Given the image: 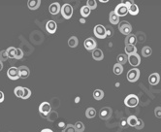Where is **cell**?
Wrapping results in <instances>:
<instances>
[{
	"label": "cell",
	"instance_id": "30bf717a",
	"mask_svg": "<svg viewBox=\"0 0 161 132\" xmlns=\"http://www.w3.org/2000/svg\"><path fill=\"white\" fill-rule=\"evenodd\" d=\"M7 76L10 80L16 81L18 79H19V73H18V68L17 67H11L9 68L7 71Z\"/></svg>",
	"mask_w": 161,
	"mask_h": 132
},
{
	"label": "cell",
	"instance_id": "7402d4cb",
	"mask_svg": "<svg viewBox=\"0 0 161 132\" xmlns=\"http://www.w3.org/2000/svg\"><path fill=\"white\" fill-rule=\"evenodd\" d=\"M138 120H139V119L136 116H130V117H128V119L126 121H127L128 125L132 126V127H135L138 124Z\"/></svg>",
	"mask_w": 161,
	"mask_h": 132
},
{
	"label": "cell",
	"instance_id": "3957f363",
	"mask_svg": "<svg viewBox=\"0 0 161 132\" xmlns=\"http://www.w3.org/2000/svg\"><path fill=\"white\" fill-rule=\"evenodd\" d=\"M51 112H52V106L49 102H43L39 106V113L44 118H47Z\"/></svg>",
	"mask_w": 161,
	"mask_h": 132
},
{
	"label": "cell",
	"instance_id": "1f68e13d",
	"mask_svg": "<svg viewBox=\"0 0 161 132\" xmlns=\"http://www.w3.org/2000/svg\"><path fill=\"white\" fill-rule=\"evenodd\" d=\"M86 6L89 7L90 9V11H91V10H94V9L97 8V2L95 1V0H87Z\"/></svg>",
	"mask_w": 161,
	"mask_h": 132
},
{
	"label": "cell",
	"instance_id": "836d02e7",
	"mask_svg": "<svg viewBox=\"0 0 161 132\" xmlns=\"http://www.w3.org/2000/svg\"><path fill=\"white\" fill-rule=\"evenodd\" d=\"M31 96V90L27 87H23V95L22 99H28Z\"/></svg>",
	"mask_w": 161,
	"mask_h": 132
},
{
	"label": "cell",
	"instance_id": "ac0fdd59",
	"mask_svg": "<svg viewBox=\"0 0 161 132\" xmlns=\"http://www.w3.org/2000/svg\"><path fill=\"white\" fill-rule=\"evenodd\" d=\"M125 45H132L135 46L136 43H137V37L134 34H129V35L126 36L125 38Z\"/></svg>",
	"mask_w": 161,
	"mask_h": 132
},
{
	"label": "cell",
	"instance_id": "8992f818",
	"mask_svg": "<svg viewBox=\"0 0 161 132\" xmlns=\"http://www.w3.org/2000/svg\"><path fill=\"white\" fill-rule=\"evenodd\" d=\"M140 78V70L138 68H132L127 72V80L130 83H135Z\"/></svg>",
	"mask_w": 161,
	"mask_h": 132
},
{
	"label": "cell",
	"instance_id": "277c9868",
	"mask_svg": "<svg viewBox=\"0 0 161 132\" xmlns=\"http://www.w3.org/2000/svg\"><path fill=\"white\" fill-rule=\"evenodd\" d=\"M119 29L123 35H126V36L129 35V34H131V32H132V26H131V24L128 22H125V21L119 23Z\"/></svg>",
	"mask_w": 161,
	"mask_h": 132
},
{
	"label": "cell",
	"instance_id": "f546056e",
	"mask_svg": "<svg viewBox=\"0 0 161 132\" xmlns=\"http://www.w3.org/2000/svg\"><path fill=\"white\" fill-rule=\"evenodd\" d=\"M90 9L89 7H86V6H82L81 8V15L84 18H87L90 15Z\"/></svg>",
	"mask_w": 161,
	"mask_h": 132
},
{
	"label": "cell",
	"instance_id": "52a82bcc",
	"mask_svg": "<svg viewBox=\"0 0 161 132\" xmlns=\"http://www.w3.org/2000/svg\"><path fill=\"white\" fill-rule=\"evenodd\" d=\"M112 114H113V110H112V108H110V107H103V108L100 109L99 111L100 119L104 120H109L112 117Z\"/></svg>",
	"mask_w": 161,
	"mask_h": 132
},
{
	"label": "cell",
	"instance_id": "2e32d148",
	"mask_svg": "<svg viewBox=\"0 0 161 132\" xmlns=\"http://www.w3.org/2000/svg\"><path fill=\"white\" fill-rule=\"evenodd\" d=\"M92 58L96 61H100L104 58V53L100 49H95L94 51H92Z\"/></svg>",
	"mask_w": 161,
	"mask_h": 132
},
{
	"label": "cell",
	"instance_id": "44dd1931",
	"mask_svg": "<svg viewBox=\"0 0 161 132\" xmlns=\"http://www.w3.org/2000/svg\"><path fill=\"white\" fill-rule=\"evenodd\" d=\"M127 61H128V57L126 55H123V53H120V55H119L118 57H116V63H119L120 65L126 64Z\"/></svg>",
	"mask_w": 161,
	"mask_h": 132
},
{
	"label": "cell",
	"instance_id": "9c48e42d",
	"mask_svg": "<svg viewBox=\"0 0 161 132\" xmlns=\"http://www.w3.org/2000/svg\"><path fill=\"white\" fill-rule=\"evenodd\" d=\"M84 46L86 49V51L92 52V51H94L96 49L97 42L94 40L93 38H87V39H86L85 42H84Z\"/></svg>",
	"mask_w": 161,
	"mask_h": 132
},
{
	"label": "cell",
	"instance_id": "b9f144b4",
	"mask_svg": "<svg viewBox=\"0 0 161 132\" xmlns=\"http://www.w3.org/2000/svg\"><path fill=\"white\" fill-rule=\"evenodd\" d=\"M3 62H1V61H0V71H1L2 69H3Z\"/></svg>",
	"mask_w": 161,
	"mask_h": 132
},
{
	"label": "cell",
	"instance_id": "d6986e66",
	"mask_svg": "<svg viewBox=\"0 0 161 132\" xmlns=\"http://www.w3.org/2000/svg\"><path fill=\"white\" fill-rule=\"evenodd\" d=\"M41 5L40 0H28L27 6L30 10H37Z\"/></svg>",
	"mask_w": 161,
	"mask_h": 132
},
{
	"label": "cell",
	"instance_id": "8fae6325",
	"mask_svg": "<svg viewBox=\"0 0 161 132\" xmlns=\"http://www.w3.org/2000/svg\"><path fill=\"white\" fill-rule=\"evenodd\" d=\"M127 57H128V62L130 63L131 66L136 67V66H139L141 64V57L137 52L133 53V55H130Z\"/></svg>",
	"mask_w": 161,
	"mask_h": 132
},
{
	"label": "cell",
	"instance_id": "ba28073f",
	"mask_svg": "<svg viewBox=\"0 0 161 132\" xmlns=\"http://www.w3.org/2000/svg\"><path fill=\"white\" fill-rule=\"evenodd\" d=\"M114 12L118 15L119 17H124L128 14L127 6L125 5V3H119V4H118V6L116 7Z\"/></svg>",
	"mask_w": 161,
	"mask_h": 132
},
{
	"label": "cell",
	"instance_id": "d4e9b609",
	"mask_svg": "<svg viewBox=\"0 0 161 132\" xmlns=\"http://www.w3.org/2000/svg\"><path fill=\"white\" fill-rule=\"evenodd\" d=\"M93 97L95 100H102L104 98V91L102 90H95L93 92Z\"/></svg>",
	"mask_w": 161,
	"mask_h": 132
},
{
	"label": "cell",
	"instance_id": "7bdbcfd3",
	"mask_svg": "<svg viewBox=\"0 0 161 132\" xmlns=\"http://www.w3.org/2000/svg\"><path fill=\"white\" fill-rule=\"evenodd\" d=\"M101 2H103V3H106V2H108V0H100Z\"/></svg>",
	"mask_w": 161,
	"mask_h": 132
},
{
	"label": "cell",
	"instance_id": "ffe728a7",
	"mask_svg": "<svg viewBox=\"0 0 161 132\" xmlns=\"http://www.w3.org/2000/svg\"><path fill=\"white\" fill-rule=\"evenodd\" d=\"M109 21L112 24H119V17L114 11H112L109 15Z\"/></svg>",
	"mask_w": 161,
	"mask_h": 132
},
{
	"label": "cell",
	"instance_id": "f35d334b",
	"mask_svg": "<svg viewBox=\"0 0 161 132\" xmlns=\"http://www.w3.org/2000/svg\"><path fill=\"white\" fill-rule=\"evenodd\" d=\"M154 115L156 118L161 119V107H156V108L154 109Z\"/></svg>",
	"mask_w": 161,
	"mask_h": 132
},
{
	"label": "cell",
	"instance_id": "74e56055",
	"mask_svg": "<svg viewBox=\"0 0 161 132\" xmlns=\"http://www.w3.org/2000/svg\"><path fill=\"white\" fill-rule=\"evenodd\" d=\"M144 126H145L144 121H143L142 120H138L137 125L135 126V128H136V129H138V130H141V129H143V128H144Z\"/></svg>",
	"mask_w": 161,
	"mask_h": 132
},
{
	"label": "cell",
	"instance_id": "7c38bea8",
	"mask_svg": "<svg viewBox=\"0 0 161 132\" xmlns=\"http://www.w3.org/2000/svg\"><path fill=\"white\" fill-rule=\"evenodd\" d=\"M125 5L127 6L128 13L130 15H132V16H136V15H138V13H139V7L133 1L125 2Z\"/></svg>",
	"mask_w": 161,
	"mask_h": 132
},
{
	"label": "cell",
	"instance_id": "5b68a950",
	"mask_svg": "<svg viewBox=\"0 0 161 132\" xmlns=\"http://www.w3.org/2000/svg\"><path fill=\"white\" fill-rule=\"evenodd\" d=\"M93 32H94V35L98 39H105L107 37L106 27L102 25V24H97L96 26H94Z\"/></svg>",
	"mask_w": 161,
	"mask_h": 132
},
{
	"label": "cell",
	"instance_id": "cb8c5ba5",
	"mask_svg": "<svg viewBox=\"0 0 161 132\" xmlns=\"http://www.w3.org/2000/svg\"><path fill=\"white\" fill-rule=\"evenodd\" d=\"M95 116H96V110L94 108L89 107V108L86 109V117L87 119H93Z\"/></svg>",
	"mask_w": 161,
	"mask_h": 132
},
{
	"label": "cell",
	"instance_id": "4fadbf2b",
	"mask_svg": "<svg viewBox=\"0 0 161 132\" xmlns=\"http://www.w3.org/2000/svg\"><path fill=\"white\" fill-rule=\"evenodd\" d=\"M57 29V24L55 22L53 21H49L47 23H46V30L50 33V34H53L55 33Z\"/></svg>",
	"mask_w": 161,
	"mask_h": 132
},
{
	"label": "cell",
	"instance_id": "484cf974",
	"mask_svg": "<svg viewBox=\"0 0 161 132\" xmlns=\"http://www.w3.org/2000/svg\"><path fill=\"white\" fill-rule=\"evenodd\" d=\"M78 44H79V40H78V38L76 36H72L68 40V46L70 48H76L78 46Z\"/></svg>",
	"mask_w": 161,
	"mask_h": 132
},
{
	"label": "cell",
	"instance_id": "9a60e30c",
	"mask_svg": "<svg viewBox=\"0 0 161 132\" xmlns=\"http://www.w3.org/2000/svg\"><path fill=\"white\" fill-rule=\"evenodd\" d=\"M60 4L58 2H53L50 5V7H49V11H50V13L52 15H57L58 13L60 12Z\"/></svg>",
	"mask_w": 161,
	"mask_h": 132
},
{
	"label": "cell",
	"instance_id": "d590c367",
	"mask_svg": "<svg viewBox=\"0 0 161 132\" xmlns=\"http://www.w3.org/2000/svg\"><path fill=\"white\" fill-rule=\"evenodd\" d=\"M23 57V52L22 49H16V53H15V58L17 59H22Z\"/></svg>",
	"mask_w": 161,
	"mask_h": 132
},
{
	"label": "cell",
	"instance_id": "83f0119b",
	"mask_svg": "<svg viewBox=\"0 0 161 132\" xmlns=\"http://www.w3.org/2000/svg\"><path fill=\"white\" fill-rule=\"evenodd\" d=\"M74 127L76 132H84L85 131V124L82 123V121H77V123L74 124Z\"/></svg>",
	"mask_w": 161,
	"mask_h": 132
},
{
	"label": "cell",
	"instance_id": "e575fe53",
	"mask_svg": "<svg viewBox=\"0 0 161 132\" xmlns=\"http://www.w3.org/2000/svg\"><path fill=\"white\" fill-rule=\"evenodd\" d=\"M8 55H7V52L6 50H3L0 52V61L3 62V61H6L8 59Z\"/></svg>",
	"mask_w": 161,
	"mask_h": 132
},
{
	"label": "cell",
	"instance_id": "e0dca14e",
	"mask_svg": "<svg viewBox=\"0 0 161 132\" xmlns=\"http://www.w3.org/2000/svg\"><path fill=\"white\" fill-rule=\"evenodd\" d=\"M159 82H160V76L158 73H153L149 77V83L152 86H156Z\"/></svg>",
	"mask_w": 161,
	"mask_h": 132
},
{
	"label": "cell",
	"instance_id": "603a6c76",
	"mask_svg": "<svg viewBox=\"0 0 161 132\" xmlns=\"http://www.w3.org/2000/svg\"><path fill=\"white\" fill-rule=\"evenodd\" d=\"M124 51L128 56H130L137 52V48H136V46H132V45H125Z\"/></svg>",
	"mask_w": 161,
	"mask_h": 132
},
{
	"label": "cell",
	"instance_id": "d6a6232c",
	"mask_svg": "<svg viewBox=\"0 0 161 132\" xmlns=\"http://www.w3.org/2000/svg\"><path fill=\"white\" fill-rule=\"evenodd\" d=\"M6 52H7V55H8V57H9V58H15V53H16V48L10 47V48L7 49Z\"/></svg>",
	"mask_w": 161,
	"mask_h": 132
},
{
	"label": "cell",
	"instance_id": "4316f807",
	"mask_svg": "<svg viewBox=\"0 0 161 132\" xmlns=\"http://www.w3.org/2000/svg\"><path fill=\"white\" fill-rule=\"evenodd\" d=\"M152 53H153V50H152V48H150V47L145 46L142 49V56L144 57H149V56H152Z\"/></svg>",
	"mask_w": 161,
	"mask_h": 132
},
{
	"label": "cell",
	"instance_id": "4dcf8cb0",
	"mask_svg": "<svg viewBox=\"0 0 161 132\" xmlns=\"http://www.w3.org/2000/svg\"><path fill=\"white\" fill-rule=\"evenodd\" d=\"M14 93L18 98H22L23 95V87L22 86H17L16 89L14 90Z\"/></svg>",
	"mask_w": 161,
	"mask_h": 132
},
{
	"label": "cell",
	"instance_id": "5bb4252c",
	"mask_svg": "<svg viewBox=\"0 0 161 132\" xmlns=\"http://www.w3.org/2000/svg\"><path fill=\"white\" fill-rule=\"evenodd\" d=\"M18 73H19V78L26 79V78H28L29 74H30V71H29V68L27 66L22 65L18 67Z\"/></svg>",
	"mask_w": 161,
	"mask_h": 132
},
{
	"label": "cell",
	"instance_id": "7a4b0ae2",
	"mask_svg": "<svg viewBox=\"0 0 161 132\" xmlns=\"http://www.w3.org/2000/svg\"><path fill=\"white\" fill-rule=\"evenodd\" d=\"M60 13L65 19H69L73 16V7L68 3L63 4V6L60 8Z\"/></svg>",
	"mask_w": 161,
	"mask_h": 132
},
{
	"label": "cell",
	"instance_id": "6da1fadb",
	"mask_svg": "<svg viewBox=\"0 0 161 132\" xmlns=\"http://www.w3.org/2000/svg\"><path fill=\"white\" fill-rule=\"evenodd\" d=\"M124 104L125 106L129 107V108H134L139 104V98L137 95L135 94H129L125 97L124 99Z\"/></svg>",
	"mask_w": 161,
	"mask_h": 132
},
{
	"label": "cell",
	"instance_id": "8d00e7d4",
	"mask_svg": "<svg viewBox=\"0 0 161 132\" xmlns=\"http://www.w3.org/2000/svg\"><path fill=\"white\" fill-rule=\"evenodd\" d=\"M62 132H76V130H75L74 125L69 124H67L65 126V128L62 130Z\"/></svg>",
	"mask_w": 161,
	"mask_h": 132
},
{
	"label": "cell",
	"instance_id": "ab89813d",
	"mask_svg": "<svg viewBox=\"0 0 161 132\" xmlns=\"http://www.w3.org/2000/svg\"><path fill=\"white\" fill-rule=\"evenodd\" d=\"M4 99H5V96H4V93L3 92L0 90V103H2V102L4 101Z\"/></svg>",
	"mask_w": 161,
	"mask_h": 132
},
{
	"label": "cell",
	"instance_id": "f1b7e54d",
	"mask_svg": "<svg viewBox=\"0 0 161 132\" xmlns=\"http://www.w3.org/2000/svg\"><path fill=\"white\" fill-rule=\"evenodd\" d=\"M114 73L116 75H120L121 73L123 72V66L119 64V63H116V64L114 65Z\"/></svg>",
	"mask_w": 161,
	"mask_h": 132
},
{
	"label": "cell",
	"instance_id": "60d3db41",
	"mask_svg": "<svg viewBox=\"0 0 161 132\" xmlns=\"http://www.w3.org/2000/svg\"><path fill=\"white\" fill-rule=\"evenodd\" d=\"M41 132H53L52 129H49V128H45V129H42Z\"/></svg>",
	"mask_w": 161,
	"mask_h": 132
}]
</instances>
